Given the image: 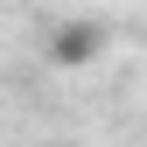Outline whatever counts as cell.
Here are the masks:
<instances>
[{"instance_id":"cell-1","label":"cell","mask_w":147,"mask_h":147,"mask_svg":"<svg viewBox=\"0 0 147 147\" xmlns=\"http://www.w3.org/2000/svg\"><path fill=\"white\" fill-rule=\"evenodd\" d=\"M105 42H112V28H105L98 14L56 21V28H49V63H63V70H84L91 56H105Z\"/></svg>"}]
</instances>
